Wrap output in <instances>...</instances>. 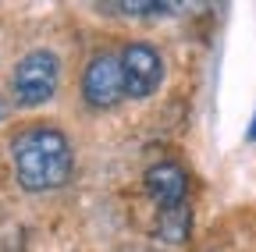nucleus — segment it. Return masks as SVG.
<instances>
[{"label": "nucleus", "instance_id": "39448f33", "mask_svg": "<svg viewBox=\"0 0 256 252\" xmlns=\"http://www.w3.org/2000/svg\"><path fill=\"white\" fill-rule=\"evenodd\" d=\"M146 192L153 196V203L160 210H171V206H182L185 203V192H188V174L182 164L174 160H160L146 171Z\"/></svg>", "mask_w": 256, "mask_h": 252}, {"label": "nucleus", "instance_id": "423d86ee", "mask_svg": "<svg viewBox=\"0 0 256 252\" xmlns=\"http://www.w3.org/2000/svg\"><path fill=\"white\" fill-rule=\"evenodd\" d=\"M188 228H192V213L188 206H171V210H160V220H156V235L164 242H185L188 238Z\"/></svg>", "mask_w": 256, "mask_h": 252}, {"label": "nucleus", "instance_id": "f03ea898", "mask_svg": "<svg viewBox=\"0 0 256 252\" xmlns=\"http://www.w3.org/2000/svg\"><path fill=\"white\" fill-rule=\"evenodd\" d=\"M60 82V64L50 50H32L25 53L14 75H11V92H14V103L18 107H43L46 100H54Z\"/></svg>", "mask_w": 256, "mask_h": 252}, {"label": "nucleus", "instance_id": "f257e3e1", "mask_svg": "<svg viewBox=\"0 0 256 252\" xmlns=\"http://www.w3.org/2000/svg\"><path fill=\"white\" fill-rule=\"evenodd\" d=\"M14 178L25 192H54L72 178V142L60 128L32 124L11 139Z\"/></svg>", "mask_w": 256, "mask_h": 252}, {"label": "nucleus", "instance_id": "0eeeda50", "mask_svg": "<svg viewBox=\"0 0 256 252\" xmlns=\"http://www.w3.org/2000/svg\"><path fill=\"white\" fill-rule=\"evenodd\" d=\"M118 11L121 14H164L171 11V4H164V0H121Z\"/></svg>", "mask_w": 256, "mask_h": 252}, {"label": "nucleus", "instance_id": "20e7f679", "mask_svg": "<svg viewBox=\"0 0 256 252\" xmlns=\"http://www.w3.org/2000/svg\"><path fill=\"white\" fill-rule=\"evenodd\" d=\"M82 100L96 110H110L124 100V78H121V57L118 53H96L86 64Z\"/></svg>", "mask_w": 256, "mask_h": 252}, {"label": "nucleus", "instance_id": "7ed1b4c3", "mask_svg": "<svg viewBox=\"0 0 256 252\" xmlns=\"http://www.w3.org/2000/svg\"><path fill=\"white\" fill-rule=\"evenodd\" d=\"M121 78H124V96L146 100L164 82V57L150 43H128L121 53Z\"/></svg>", "mask_w": 256, "mask_h": 252}, {"label": "nucleus", "instance_id": "6e6552de", "mask_svg": "<svg viewBox=\"0 0 256 252\" xmlns=\"http://www.w3.org/2000/svg\"><path fill=\"white\" fill-rule=\"evenodd\" d=\"M246 139H249V142H256V114H252V124L246 128Z\"/></svg>", "mask_w": 256, "mask_h": 252}]
</instances>
